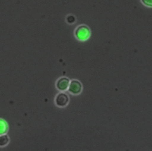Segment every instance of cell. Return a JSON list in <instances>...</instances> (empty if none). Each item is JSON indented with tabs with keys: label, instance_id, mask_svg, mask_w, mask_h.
I'll list each match as a JSON object with an SVG mask.
<instances>
[{
	"label": "cell",
	"instance_id": "1",
	"mask_svg": "<svg viewBox=\"0 0 152 151\" xmlns=\"http://www.w3.org/2000/svg\"><path fill=\"white\" fill-rule=\"evenodd\" d=\"M90 28L84 24H81L78 26L74 31L75 37L80 41H85L90 36Z\"/></svg>",
	"mask_w": 152,
	"mask_h": 151
},
{
	"label": "cell",
	"instance_id": "2",
	"mask_svg": "<svg viewBox=\"0 0 152 151\" xmlns=\"http://www.w3.org/2000/svg\"><path fill=\"white\" fill-rule=\"evenodd\" d=\"M68 89L71 94L78 95L80 94L82 91V85L81 82L77 80H72L69 82Z\"/></svg>",
	"mask_w": 152,
	"mask_h": 151
},
{
	"label": "cell",
	"instance_id": "3",
	"mask_svg": "<svg viewBox=\"0 0 152 151\" xmlns=\"http://www.w3.org/2000/svg\"><path fill=\"white\" fill-rule=\"evenodd\" d=\"M69 102V97L67 94L61 92L57 95L55 98V103L56 105L61 107L66 106Z\"/></svg>",
	"mask_w": 152,
	"mask_h": 151
},
{
	"label": "cell",
	"instance_id": "4",
	"mask_svg": "<svg viewBox=\"0 0 152 151\" xmlns=\"http://www.w3.org/2000/svg\"><path fill=\"white\" fill-rule=\"evenodd\" d=\"M70 81L66 77H62L59 78L56 83V88L61 91H64L68 89Z\"/></svg>",
	"mask_w": 152,
	"mask_h": 151
},
{
	"label": "cell",
	"instance_id": "5",
	"mask_svg": "<svg viewBox=\"0 0 152 151\" xmlns=\"http://www.w3.org/2000/svg\"><path fill=\"white\" fill-rule=\"evenodd\" d=\"M8 130V125L7 122L0 118V135L5 134Z\"/></svg>",
	"mask_w": 152,
	"mask_h": 151
},
{
	"label": "cell",
	"instance_id": "6",
	"mask_svg": "<svg viewBox=\"0 0 152 151\" xmlns=\"http://www.w3.org/2000/svg\"><path fill=\"white\" fill-rule=\"evenodd\" d=\"M9 142V137L8 136L5 134H3L0 135V146H5L7 145Z\"/></svg>",
	"mask_w": 152,
	"mask_h": 151
},
{
	"label": "cell",
	"instance_id": "7",
	"mask_svg": "<svg viewBox=\"0 0 152 151\" xmlns=\"http://www.w3.org/2000/svg\"><path fill=\"white\" fill-rule=\"evenodd\" d=\"M66 21L68 22V23L69 24H72L74 23L75 21V18L74 16L72 15H69L66 17Z\"/></svg>",
	"mask_w": 152,
	"mask_h": 151
},
{
	"label": "cell",
	"instance_id": "8",
	"mask_svg": "<svg viewBox=\"0 0 152 151\" xmlns=\"http://www.w3.org/2000/svg\"><path fill=\"white\" fill-rule=\"evenodd\" d=\"M141 2L145 6L152 7V0H141Z\"/></svg>",
	"mask_w": 152,
	"mask_h": 151
}]
</instances>
